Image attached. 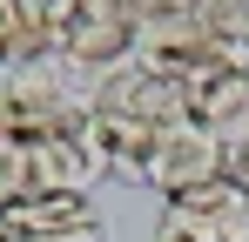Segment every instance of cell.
<instances>
[{
  "label": "cell",
  "instance_id": "1",
  "mask_svg": "<svg viewBox=\"0 0 249 242\" xmlns=\"http://www.w3.org/2000/svg\"><path fill=\"white\" fill-rule=\"evenodd\" d=\"M175 121H189L182 81L155 74V68H142V61H128V68H115V74H101L88 87V148L101 161V175L142 182L155 141H162Z\"/></svg>",
  "mask_w": 249,
  "mask_h": 242
},
{
  "label": "cell",
  "instance_id": "2",
  "mask_svg": "<svg viewBox=\"0 0 249 242\" xmlns=\"http://www.w3.org/2000/svg\"><path fill=\"white\" fill-rule=\"evenodd\" d=\"M135 34H142V20L122 0H68L47 20V61L61 74H74L81 87H94L101 74L135 61Z\"/></svg>",
  "mask_w": 249,
  "mask_h": 242
},
{
  "label": "cell",
  "instance_id": "3",
  "mask_svg": "<svg viewBox=\"0 0 249 242\" xmlns=\"http://www.w3.org/2000/svg\"><path fill=\"white\" fill-rule=\"evenodd\" d=\"M0 94H7V108H14V128H20V141L81 135V128H88V87H81L74 74H61L54 61L7 74V81H0Z\"/></svg>",
  "mask_w": 249,
  "mask_h": 242
},
{
  "label": "cell",
  "instance_id": "4",
  "mask_svg": "<svg viewBox=\"0 0 249 242\" xmlns=\"http://www.w3.org/2000/svg\"><path fill=\"white\" fill-rule=\"evenodd\" d=\"M215 175H229V148H222V135H209L196 121H175L162 141H155V155L142 168V189H155L162 202L189 195V189H202Z\"/></svg>",
  "mask_w": 249,
  "mask_h": 242
},
{
  "label": "cell",
  "instance_id": "5",
  "mask_svg": "<svg viewBox=\"0 0 249 242\" xmlns=\"http://www.w3.org/2000/svg\"><path fill=\"white\" fill-rule=\"evenodd\" d=\"M0 242H101V215L88 195L34 189V195L0 202Z\"/></svg>",
  "mask_w": 249,
  "mask_h": 242
},
{
  "label": "cell",
  "instance_id": "6",
  "mask_svg": "<svg viewBox=\"0 0 249 242\" xmlns=\"http://www.w3.org/2000/svg\"><path fill=\"white\" fill-rule=\"evenodd\" d=\"M162 229H182L189 242H249V182L215 175L202 189L162 202Z\"/></svg>",
  "mask_w": 249,
  "mask_h": 242
},
{
  "label": "cell",
  "instance_id": "7",
  "mask_svg": "<svg viewBox=\"0 0 249 242\" xmlns=\"http://www.w3.org/2000/svg\"><path fill=\"white\" fill-rule=\"evenodd\" d=\"M209 54H215V34H209L196 14L142 20V34H135V61H142V68H155V74H168V81H189Z\"/></svg>",
  "mask_w": 249,
  "mask_h": 242
},
{
  "label": "cell",
  "instance_id": "8",
  "mask_svg": "<svg viewBox=\"0 0 249 242\" xmlns=\"http://www.w3.org/2000/svg\"><path fill=\"white\" fill-rule=\"evenodd\" d=\"M27 168H34V189H54V195H88V182L101 175V161L81 135H47V141H27Z\"/></svg>",
  "mask_w": 249,
  "mask_h": 242
},
{
  "label": "cell",
  "instance_id": "9",
  "mask_svg": "<svg viewBox=\"0 0 249 242\" xmlns=\"http://www.w3.org/2000/svg\"><path fill=\"white\" fill-rule=\"evenodd\" d=\"M41 61H47V27L27 14H0V74L41 68Z\"/></svg>",
  "mask_w": 249,
  "mask_h": 242
},
{
  "label": "cell",
  "instance_id": "10",
  "mask_svg": "<svg viewBox=\"0 0 249 242\" xmlns=\"http://www.w3.org/2000/svg\"><path fill=\"white\" fill-rule=\"evenodd\" d=\"M34 195V168H27V141H7L0 148V202Z\"/></svg>",
  "mask_w": 249,
  "mask_h": 242
},
{
  "label": "cell",
  "instance_id": "11",
  "mask_svg": "<svg viewBox=\"0 0 249 242\" xmlns=\"http://www.w3.org/2000/svg\"><path fill=\"white\" fill-rule=\"evenodd\" d=\"M135 20H162V14H196V0H122Z\"/></svg>",
  "mask_w": 249,
  "mask_h": 242
},
{
  "label": "cell",
  "instance_id": "12",
  "mask_svg": "<svg viewBox=\"0 0 249 242\" xmlns=\"http://www.w3.org/2000/svg\"><path fill=\"white\" fill-rule=\"evenodd\" d=\"M61 7H68V0H20V14H27V20H41V27L61 14Z\"/></svg>",
  "mask_w": 249,
  "mask_h": 242
},
{
  "label": "cell",
  "instance_id": "13",
  "mask_svg": "<svg viewBox=\"0 0 249 242\" xmlns=\"http://www.w3.org/2000/svg\"><path fill=\"white\" fill-rule=\"evenodd\" d=\"M7 141H20V128H14V108H7V94H0V148Z\"/></svg>",
  "mask_w": 249,
  "mask_h": 242
},
{
  "label": "cell",
  "instance_id": "14",
  "mask_svg": "<svg viewBox=\"0 0 249 242\" xmlns=\"http://www.w3.org/2000/svg\"><path fill=\"white\" fill-rule=\"evenodd\" d=\"M155 242H189V236H182V229H162V236H155Z\"/></svg>",
  "mask_w": 249,
  "mask_h": 242
}]
</instances>
